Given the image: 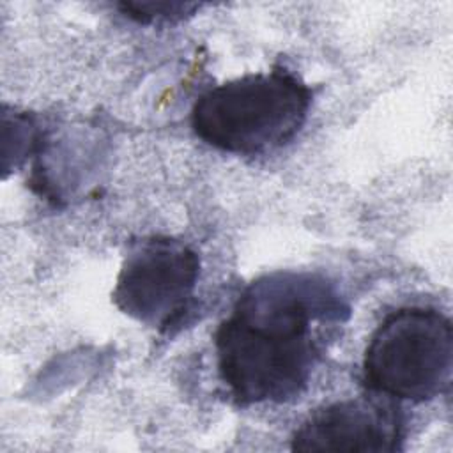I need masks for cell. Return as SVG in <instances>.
<instances>
[{
	"instance_id": "4",
	"label": "cell",
	"mask_w": 453,
	"mask_h": 453,
	"mask_svg": "<svg viewBox=\"0 0 453 453\" xmlns=\"http://www.w3.org/2000/svg\"><path fill=\"white\" fill-rule=\"evenodd\" d=\"M198 255L170 237H150L127 253L113 303L150 327L166 329L186 311L198 280Z\"/></svg>"
},
{
	"instance_id": "1",
	"label": "cell",
	"mask_w": 453,
	"mask_h": 453,
	"mask_svg": "<svg viewBox=\"0 0 453 453\" xmlns=\"http://www.w3.org/2000/svg\"><path fill=\"white\" fill-rule=\"evenodd\" d=\"M345 313L317 276L274 273L253 281L214 333L221 380L242 405L296 398L320 357L322 326Z\"/></svg>"
},
{
	"instance_id": "5",
	"label": "cell",
	"mask_w": 453,
	"mask_h": 453,
	"mask_svg": "<svg viewBox=\"0 0 453 453\" xmlns=\"http://www.w3.org/2000/svg\"><path fill=\"white\" fill-rule=\"evenodd\" d=\"M405 418L396 400L370 393L310 414L292 435L294 451L395 453L403 448Z\"/></svg>"
},
{
	"instance_id": "6",
	"label": "cell",
	"mask_w": 453,
	"mask_h": 453,
	"mask_svg": "<svg viewBox=\"0 0 453 453\" xmlns=\"http://www.w3.org/2000/svg\"><path fill=\"white\" fill-rule=\"evenodd\" d=\"M127 16L138 21H152L156 18H168V16H180L182 11L193 9L195 5L188 4H122L120 5Z\"/></svg>"
},
{
	"instance_id": "2",
	"label": "cell",
	"mask_w": 453,
	"mask_h": 453,
	"mask_svg": "<svg viewBox=\"0 0 453 453\" xmlns=\"http://www.w3.org/2000/svg\"><path fill=\"white\" fill-rule=\"evenodd\" d=\"M310 88L290 71L246 74L203 92L191 127L207 145L232 154H262L290 142L306 120Z\"/></svg>"
},
{
	"instance_id": "3",
	"label": "cell",
	"mask_w": 453,
	"mask_h": 453,
	"mask_svg": "<svg viewBox=\"0 0 453 453\" xmlns=\"http://www.w3.org/2000/svg\"><path fill=\"white\" fill-rule=\"evenodd\" d=\"M451 359L449 319L434 308H400L373 331L363 357V382L370 393L393 400H432L449 388Z\"/></svg>"
}]
</instances>
